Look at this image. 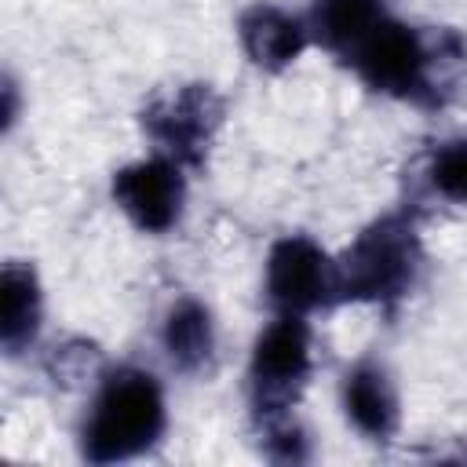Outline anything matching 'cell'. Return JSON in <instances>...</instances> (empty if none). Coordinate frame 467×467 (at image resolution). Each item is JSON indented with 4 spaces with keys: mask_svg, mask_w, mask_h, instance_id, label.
I'll list each match as a JSON object with an SVG mask.
<instances>
[{
    "mask_svg": "<svg viewBox=\"0 0 467 467\" xmlns=\"http://www.w3.org/2000/svg\"><path fill=\"white\" fill-rule=\"evenodd\" d=\"M387 18L383 0H314L310 33L336 55L350 58L354 47Z\"/></svg>",
    "mask_w": 467,
    "mask_h": 467,
    "instance_id": "10",
    "label": "cell"
},
{
    "mask_svg": "<svg viewBox=\"0 0 467 467\" xmlns=\"http://www.w3.org/2000/svg\"><path fill=\"white\" fill-rule=\"evenodd\" d=\"M431 182L441 197L467 204V139L445 142L431 157Z\"/></svg>",
    "mask_w": 467,
    "mask_h": 467,
    "instance_id": "13",
    "label": "cell"
},
{
    "mask_svg": "<svg viewBox=\"0 0 467 467\" xmlns=\"http://www.w3.org/2000/svg\"><path fill=\"white\" fill-rule=\"evenodd\" d=\"M164 431V394L142 368H117L102 379L91 416L84 423V456L91 463L131 460L146 452Z\"/></svg>",
    "mask_w": 467,
    "mask_h": 467,
    "instance_id": "1",
    "label": "cell"
},
{
    "mask_svg": "<svg viewBox=\"0 0 467 467\" xmlns=\"http://www.w3.org/2000/svg\"><path fill=\"white\" fill-rule=\"evenodd\" d=\"M266 292L285 314H306L336 299V263L310 237H281L266 259Z\"/></svg>",
    "mask_w": 467,
    "mask_h": 467,
    "instance_id": "6",
    "label": "cell"
},
{
    "mask_svg": "<svg viewBox=\"0 0 467 467\" xmlns=\"http://www.w3.org/2000/svg\"><path fill=\"white\" fill-rule=\"evenodd\" d=\"M270 456L277 460H303L306 449H303V434L296 423H277L270 431Z\"/></svg>",
    "mask_w": 467,
    "mask_h": 467,
    "instance_id": "14",
    "label": "cell"
},
{
    "mask_svg": "<svg viewBox=\"0 0 467 467\" xmlns=\"http://www.w3.org/2000/svg\"><path fill=\"white\" fill-rule=\"evenodd\" d=\"M310 376V328L299 314H281L252 350V390L266 416L288 409L296 390Z\"/></svg>",
    "mask_w": 467,
    "mask_h": 467,
    "instance_id": "4",
    "label": "cell"
},
{
    "mask_svg": "<svg viewBox=\"0 0 467 467\" xmlns=\"http://www.w3.org/2000/svg\"><path fill=\"white\" fill-rule=\"evenodd\" d=\"M113 201L124 208V215L150 234H164L179 223L186 182L182 164L171 157H150L139 164H128L113 175Z\"/></svg>",
    "mask_w": 467,
    "mask_h": 467,
    "instance_id": "7",
    "label": "cell"
},
{
    "mask_svg": "<svg viewBox=\"0 0 467 467\" xmlns=\"http://www.w3.org/2000/svg\"><path fill=\"white\" fill-rule=\"evenodd\" d=\"M423 252L412 223L379 219L343 252L336 263V299L354 303H390L401 299L420 274Z\"/></svg>",
    "mask_w": 467,
    "mask_h": 467,
    "instance_id": "2",
    "label": "cell"
},
{
    "mask_svg": "<svg viewBox=\"0 0 467 467\" xmlns=\"http://www.w3.org/2000/svg\"><path fill=\"white\" fill-rule=\"evenodd\" d=\"M223 120V99L208 84H186L142 113L146 135L175 164H201Z\"/></svg>",
    "mask_w": 467,
    "mask_h": 467,
    "instance_id": "5",
    "label": "cell"
},
{
    "mask_svg": "<svg viewBox=\"0 0 467 467\" xmlns=\"http://www.w3.org/2000/svg\"><path fill=\"white\" fill-rule=\"evenodd\" d=\"M0 339L7 354H18L22 347L33 343L36 325H40V285L33 266L7 263L0 277Z\"/></svg>",
    "mask_w": 467,
    "mask_h": 467,
    "instance_id": "11",
    "label": "cell"
},
{
    "mask_svg": "<svg viewBox=\"0 0 467 467\" xmlns=\"http://www.w3.org/2000/svg\"><path fill=\"white\" fill-rule=\"evenodd\" d=\"M237 33H241L244 55L259 69H285L306 47V26L296 15H288V11L274 7V4L248 7L241 15V22H237Z\"/></svg>",
    "mask_w": 467,
    "mask_h": 467,
    "instance_id": "9",
    "label": "cell"
},
{
    "mask_svg": "<svg viewBox=\"0 0 467 467\" xmlns=\"http://www.w3.org/2000/svg\"><path fill=\"white\" fill-rule=\"evenodd\" d=\"M161 339H164V350L175 368H182V372L204 368L215 350V325H212L208 306L197 299H179L164 317Z\"/></svg>",
    "mask_w": 467,
    "mask_h": 467,
    "instance_id": "12",
    "label": "cell"
},
{
    "mask_svg": "<svg viewBox=\"0 0 467 467\" xmlns=\"http://www.w3.org/2000/svg\"><path fill=\"white\" fill-rule=\"evenodd\" d=\"M358 77L383 91V95H398V99H423L431 91V51L423 44V36L394 18H383L347 58Z\"/></svg>",
    "mask_w": 467,
    "mask_h": 467,
    "instance_id": "3",
    "label": "cell"
},
{
    "mask_svg": "<svg viewBox=\"0 0 467 467\" xmlns=\"http://www.w3.org/2000/svg\"><path fill=\"white\" fill-rule=\"evenodd\" d=\"M343 409H347L350 423L372 441H387L398 431V420H401L394 379L376 361H361V365H354L347 372V379H343Z\"/></svg>",
    "mask_w": 467,
    "mask_h": 467,
    "instance_id": "8",
    "label": "cell"
}]
</instances>
